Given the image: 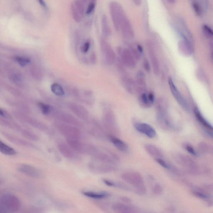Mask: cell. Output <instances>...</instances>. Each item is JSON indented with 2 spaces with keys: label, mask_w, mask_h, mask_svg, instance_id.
I'll list each match as a JSON object with an SVG mask.
<instances>
[{
  "label": "cell",
  "mask_w": 213,
  "mask_h": 213,
  "mask_svg": "<svg viewBox=\"0 0 213 213\" xmlns=\"http://www.w3.org/2000/svg\"><path fill=\"white\" fill-rule=\"evenodd\" d=\"M0 206L7 212H16L20 207L19 199L16 196L11 194L4 195L0 199Z\"/></svg>",
  "instance_id": "5b68a950"
},
{
  "label": "cell",
  "mask_w": 213,
  "mask_h": 213,
  "mask_svg": "<svg viewBox=\"0 0 213 213\" xmlns=\"http://www.w3.org/2000/svg\"><path fill=\"white\" fill-rule=\"evenodd\" d=\"M122 178L127 183L134 186L138 193L143 194L146 192L143 178L139 173L136 172H127L123 173Z\"/></svg>",
  "instance_id": "3957f363"
},
{
  "label": "cell",
  "mask_w": 213,
  "mask_h": 213,
  "mask_svg": "<svg viewBox=\"0 0 213 213\" xmlns=\"http://www.w3.org/2000/svg\"><path fill=\"white\" fill-rule=\"evenodd\" d=\"M145 149L151 156L155 159H162L163 155L161 150L158 147L150 144H147L144 146Z\"/></svg>",
  "instance_id": "f546056e"
},
{
  "label": "cell",
  "mask_w": 213,
  "mask_h": 213,
  "mask_svg": "<svg viewBox=\"0 0 213 213\" xmlns=\"http://www.w3.org/2000/svg\"><path fill=\"white\" fill-rule=\"evenodd\" d=\"M194 115L196 118H197L200 124L202 126H203L206 129H207L208 131L212 132V126L204 117L203 115L198 108L197 107L194 108Z\"/></svg>",
  "instance_id": "f1b7e54d"
},
{
  "label": "cell",
  "mask_w": 213,
  "mask_h": 213,
  "mask_svg": "<svg viewBox=\"0 0 213 213\" xmlns=\"http://www.w3.org/2000/svg\"><path fill=\"white\" fill-rule=\"evenodd\" d=\"M168 1V2H169V3H174L175 2V1H173V0H172V1Z\"/></svg>",
  "instance_id": "6f0895ef"
},
{
  "label": "cell",
  "mask_w": 213,
  "mask_h": 213,
  "mask_svg": "<svg viewBox=\"0 0 213 213\" xmlns=\"http://www.w3.org/2000/svg\"><path fill=\"white\" fill-rule=\"evenodd\" d=\"M191 6L196 14L201 16L207 10L208 3L206 1H192Z\"/></svg>",
  "instance_id": "44dd1931"
},
{
  "label": "cell",
  "mask_w": 213,
  "mask_h": 213,
  "mask_svg": "<svg viewBox=\"0 0 213 213\" xmlns=\"http://www.w3.org/2000/svg\"><path fill=\"white\" fill-rule=\"evenodd\" d=\"M0 124L8 128H11V129H16L18 131L21 130V128L17 124L13 123L9 120H6V119L0 118Z\"/></svg>",
  "instance_id": "d590c367"
},
{
  "label": "cell",
  "mask_w": 213,
  "mask_h": 213,
  "mask_svg": "<svg viewBox=\"0 0 213 213\" xmlns=\"http://www.w3.org/2000/svg\"><path fill=\"white\" fill-rule=\"evenodd\" d=\"M22 134L25 138L28 139L31 141H38L39 138L36 134L32 132L26 130H23L22 132Z\"/></svg>",
  "instance_id": "f35d334b"
},
{
  "label": "cell",
  "mask_w": 213,
  "mask_h": 213,
  "mask_svg": "<svg viewBox=\"0 0 213 213\" xmlns=\"http://www.w3.org/2000/svg\"><path fill=\"white\" fill-rule=\"evenodd\" d=\"M168 84L172 95L174 96L177 102L184 111L188 112L189 111L190 107L188 102L178 90L172 79L170 77L168 79Z\"/></svg>",
  "instance_id": "30bf717a"
},
{
  "label": "cell",
  "mask_w": 213,
  "mask_h": 213,
  "mask_svg": "<svg viewBox=\"0 0 213 213\" xmlns=\"http://www.w3.org/2000/svg\"><path fill=\"white\" fill-rule=\"evenodd\" d=\"M57 148L62 155L67 159L75 160L78 158L76 153L74 152L67 143L60 142L57 145Z\"/></svg>",
  "instance_id": "ac0fdd59"
},
{
  "label": "cell",
  "mask_w": 213,
  "mask_h": 213,
  "mask_svg": "<svg viewBox=\"0 0 213 213\" xmlns=\"http://www.w3.org/2000/svg\"><path fill=\"white\" fill-rule=\"evenodd\" d=\"M82 194L86 197L89 198L101 199L107 197L109 196V194L106 192H94L90 191H84L82 192Z\"/></svg>",
  "instance_id": "1f68e13d"
},
{
  "label": "cell",
  "mask_w": 213,
  "mask_h": 213,
  "mask_svg": "<svg viewBox=\"0 0 213 213\" xmlns=\"http://www.w3.org/2000/svg\"><path fill=\"white\" fill-rule=\"evenodd\" d=\"M148 96V98L150 102L152 105L153 104L155 101V96L153 93L152 92H149L148 94H147Z\"/></svg>",
  "instance_id": "c3c4849f"
},
{
  "label": "cell",
  "mask_w": 213,
  "mask_h": 213,
  "mask_svg": "<svg viewBox=\"0 0 213 213\" xmlns=\"http://www.w3.org/2000/svg\"><path fill=\"white\" fill-rule=\"evenodd\" d=\"M0 213H8L1 206H0Z\"/></svg>",
  "instance_id": "9f6ffc18"
},
{
  "label": "cell",
  "mask_w": 213,
  "mask_h": 213,
  "mask_svg": "<svg viewBox=\"0 0 213 213\" xmlns=\"http://www.w3.org/2000/svg\"><path fill=\"white\" fill-rule=\"evenodd\" d=\"M15 60L21 67H24L30 62V60L26 57H16Z\"/></svg>",
  "instance_id": "60d3db41"
},
{
  "label": "cell",
  "mask_w": 213,
  "mask_h": 213,
  "mask_svg": "<svg viewBox=\"0 0 213 213\" xmlns=\"http://www.w3.org/2000/svg\"><path fill=\"white\" fill-rule=\"evenodd\" d=\"M49 116L56 119L57 122L75 126L77 127H81V123L71 114L66 112L62 111L52 106Z\"/></svg>",
  "instance_id": "6da1fadb"
},
{
  "label": "cell",
  "mask_w": 213,
  "mask_h": 213,
  "mask_svg": "<svg viewBox=\"0 0 213 213\" xmlns=\"http://www.w3.org/2000/svg\"><path fill=\"white\" fill-rule=\"evenodd\" d=\"M19 170L20 172L30 178H39L41 174L39 171L36 168L28 165H22L19 167Z\"/></svg>",
  "instance_id": "7402d4cb"
},
{
  "label": "cell",
  "mask_w": 213,
  "mask_h": 213,
  "mask_svg": "<svg viewBox=\"0 0 213 213\" xmlns=\"http://www.w3.org/2000/svg\"><path fill=\"white\" fill-rule=\"evenodd\" d=\"M68 106L69 110L75 116L85 123L91 118L89 112L84 106L74 103H69Z\"/></svg>",
  "instance_id": "7c38bea8"
},
{
  "label": "cell",
  "mask_w": 213,
  "mask_h": 213,
  "mask_svg": "<svg viewBox=\"0 0 213 213\" xmlns=\"http://www.w3.org/2000/svg\"><path fill=\"white\" fill-rule=\"evenodd\" d=\"M185 149L189 153L194 156H198V154L193 147L189 145H187L185 146Z\"/></svg>",
  "instance_id": "ee69618b"
},
{
  "label": "cell",
  "mask_w": 213,
  "mask_h": 213,
  "mask_svg": "<svg viewBox=\"0 0 213 213\" xmlns=\"http://www.w3.org/2000/svg\"><path fill=\"white\" fill-rule=\"evenodd\" d=\"M89 169L94 172L99 174H106L116 170L115 165L94 160L89 163Z\"/></svg>",
  "instance_id": "8fae6325"
},
{
  "label": "cell",
  "mask_w": 213,
  "mask_h": 213,
  "mask_svg": "<svg viewBox=\"0 0 213 213\" xmlns=\"http://www.w3.org/2000/svg\"><path fill=\"white\" fill-rule=\"evenodd\" d=\"M136 83L137 92L141 94L145 93L146 89V84L145 75L143 73L139 71L137 73Z\"/></svg>",
  "instance_id": "4dcf8cb0"
},
{
  "label": "cell",
  "mask_w": 213,
  "mask_h": 213,
  "mask_svg": "<svg viewBox=\"0 0 213 213\" xmlns=\"http://www.w3.org/2000/svg\"><path fill=\"white\" fill-rule=\"evenodd\" d=\"M119 51L122 62L124 65L131 68L135 67L136 60L129 49L120 48Z\"/></svg>",
  "instance_id": "4fadbf2b"
},
{
  "label": "cell",
  "mask_w": 213,
  "mask_h": 213,
  "mask_svg": "<svg viewBox=\"0 0 213 213\" xmlns=\"http://www.w3.org/2000/svg\"><path fill=\"white\" fill-rule=\"evenodd\" d=\"M66 141L67 144L76 153L91 156L96 147L93 145L83 142L81 139H66Z\"/></svg>",
  "instance_id": "7a4b0ae2"
},
{
  "label": "cell",
  "mask_w": 213,
  "mask_h": 213,
  "mask_svg": "<svg viewBox=\"0 0 213 213\" xmlns=\"http://www.w3.org/2000/svg\"><path fill=\"white\" fill-rule=\"evenodd\" d=\"M178 46L179 51L185 56H190L193 53L194 47L192 42L182 40L178 43Z\"/></svg>",
  "instance_id": "603a6c76"
},
{
  "label": "cell",
  "mask_w": 213,
  "mask_h": 213,
  "mask_svg": "<svg viewBox=\"0 0 213 213\" xmlns=\"http://www.w3.org/2000/svg\"><path fill=\"white\" fill-rule=\"evenodd\" d=\"M121 30L123 35L127 39H132L134 36V32L130 21L126 16L123 19L120 30Z\"/></svg>",
  "instance_id": "d6986e66"
},
{
  "label": "cell",
  "mask_w": 213,
  "mask_h": 213,
  "mask_svg": "<svg viewBox=\"0 0 213 213\" xmlns=\"http://www.w3.org/2000/svg\"><path fill=\"white\" fill-rule=\"evenodd\" d=\"M136 47L139 52L141 54H142V52H143V48H142V46L139 45H138Z\"/></svg>",
  "instance_id": "f5cc1de1"
},
{
  "label": "cell",
  "mask_w": 213,
  "mask_h": 213,
  "mask_svg": "<svg viewBox=\"0 0 213 213\" xmlns=\"http://www.w3.org/2000/svg\"><path fill=\"white\" fill-rule=\"evenodd\" d=\"M39 2L40 4L43 7H44L45 8H47V6H46V4L44 1H39Z\"/></svg>",
  "instance_id": "db71d44e"
},
{
  "label": "cell",
  "mask_w": 213,
  "mask_h": 213,
  "mask_svg": "<svg viewBox=\"0 0 213 213\" xmlns=\"http://www.w3.org/2000/svg\"><path fill=\"white\" fill-rule=\"evenodd\" d=\"M0 116L2 117L3 118L8 120H11L12 119V117L9 113L1 108H0Z\"/></svg>",
  "instance_id": "b9f144b4"
},
{
  "label": "cell",
  "mask_w": 213,
  "mask_h": 213,
  "mask_svg": "<svg viewBox=\"0 0 213 213\" xmlns=\"http://www.w3.org/2000/svg\"><path fill=\"white\" fill-rule=\"evenodd\" d=\"M2 134L9 141L18 145L24 146V147H29V148H34L35 147L30 142L18 138V137H15V136L11 135L4 132H2Z\"/></svg>",
  "instance_id": "484cf974"
},
{
  "label": "cell",
  "mask_w": 213,
  "mask_h": 213,
  "mask_svg": "<svg viewBox=\"0 0 213 213\" xmlns=\"http://www.w3.org/2000/svg\"><path fill=\"white\" fill-rule=\"evenodd\" d=\"M0 152L7 155H14L16 152L12 147L0 140Z\"/></svg>",
  "instance_id": "d6a6232c"
},
{
  "label": "cell",
  "mask_w": 213,
  "mask_h": 213,
  "mask_svg": "<svg viewBox=\"0 0 213 213\" xmlns=\"http://www.w3.org/2000/svg\"><path fill=\"white\" fill-rule=\"evenodd\" d=\"M112 209L115 213H139L134 207L122 203L114 204Z\"/></svg>",
  "instance_id": "d4e9b609"
},
{
  "label": "cell",
  "mask_w": 213,
  "mask_h": 213,
  "mask_svg": "<svg viewBox=\"0 0 213 213\" xmlns=\"http://www.w3.org/2000/svg\"><path fill=\"white\" fill-rule=\"evenodd\" d=\"M144 67L146 71L149 72L150 70V63L147 59L145 60L144 62Z\"/></svg>",
  "instance_id": "681fc988"
},
{
  "label": "cell",
  "mask_w": 213,
  "mask_h": 213,
  "mask_svg": "<svg viewBox=\"0 0 213 213\" xmlns=\"http://www.w3.org/2000/svg\"><path fill=\"white\" fill-rule=\"evenodd\" d=\"M19 120L28 123L32 126L39 129L41 131L44 132L46 134L50 135L53 134V130L45 123L33 118L29 117L24 113L20 114L19 116Z\"/></svg>",
  "instance_id": "9c48e42d"
},
{
  "label": "cell",
  "mask_w": 213,
  "mask_h": 213,
  "mask_svg": "<svg viewBox=\"0 0 213 213\" xmlns=\"http://www.w3.org/2000/svg\"><path fill=\"white\" fill-rule=\"evenodd\" d=\"M90 59L91 62L93 63H96V61H97V57H96V54L95 52L91 53L90 57Z\"/></svg>",
  "instance_id": "816d5d0a"
},
{
  "label": "cell",
  "mask_w": 213,
  "mask_h": 213,
  "mask_svg": "<svg viewBox=\"0 0 213 213\" xmlns=\"http://www.w3.org/2000/svg\"><path fill=\"white\" fill-rule=\"evenodd\" d=\"M101 46L106 62L110 65L113 64L115 61V54L112 47L103 39L101 40Z\"/></svg>",
  "instance_id": "5bb4252c"
},
{
  "label": "cell",
  "mask_w": 213,
  "mask_h": 213,
  "mask_svg": "<svg viewBox=\"0 0 213 213\" xmlns=\"http://www.w3.org/2000/svg\"><path fill=\"white\" fill-rule=\"evenodd\" d=\"M38 106L43 115L49 116L52 106L42 102H39L38 103Z\"/></svg>",
  "instance_id": "74e56055"
},
{
  "label": "cell",
  "mask_w": 213,
  "mask_h": 213,
  "mask_svg": "<svg viewBox=\"0 0 213 213\" xmlns=\"http://www.w3.org/2000/svg\"><path fill=\"white\" fill-rule=\"evenodd\" d=\"M54 125L66 139H81V132L78 127L58 122L55 123Z\"/></svg>",
  "instance_id": "277c9868"
},
{
  "label": "cell",
  "mask_w": 213,
  "mask_h": 213,
  "mask_svg": "<svg viewBox=\"0 0 213 213\" xmlns=\"http://www.w3.org/2000/svg\"><path fill=\"white\" fill-rule=\"evenodd\" d=\"M147 46L149 56L150 59L151 65H152L154 74L155 75H158L160 71V63H159L157 56H156L154 46L150 42H147Z\"/></svg>",
  "instance_id": "9a60e30c"
},
{
  "label": "cell",
  "mask_w": 213,
  "mask_h": 213,
  "mask_svg": "<svg viewBox=\"0 0 213 213\" xmlns=\"http://www.w3.org/2000/svg\"><path fill=\"white\" fill-rule=\"evenodd\" d=\"M161 192H162V188H161V186L159 185H156L154 188V192H155V194H160Z\"/></svg>",
  "instance_id": "f907efd6"
},
{
  "label": "cell",
  "mask_w": 213,
  "mask_h": 213,
  "mask_svg": "<svg viewBox=\"0 0 213 213\" xmlns=\"http://www.w3.org/2000/svg\"><path fill=\"white\" fill-rule=\"evenodd\" d=\"M96 1H91L90 3L88 8L87 9L86 12L87 15L90 14L93 11L95 7H96Z\"/></svg>",
  "instance_id": "7bdbcfd3"
},
{
  "label": "cell",
  "mask_w": 213,
  "mask_h": 213,
  "mask_svg": "<svg viewBox=\"0 0 213 213\" xmlns=\"http://www.w3.org/2000/svg\"><path fill=\"white\" fill-rule=\"evenodd\" d=\"M202 30L204 34L207 38H212L213 36V32L212 29L211 27L206 24L203 25L202 27Z\"/></svg>",
  "instance_id": "ab89813d"
},
{
  "label": "cell",
  "mask_w": 213,
  "mask_h": 213,
  "mask_svg": "<svg viewBox=\"0 0 213 213\" xmlns=\"http://www.w3.org/2000/svg\"><path fill=\"white\" fill-rule=\"evenodd\" d=\"M110 9L114 26L117 30H119L120 24L126 15L121 5L117 2H112L110 4Z\"/></svg>",
  "instance_id": "52a82bcc"
},
{
  "label": "cell",
  "mask_w": 213,
  "mask_h": 213,
  "mask_svg": "<svg viewBox=\"0 0 213 213\" xmlns=\"http://www.w3.org/2000/svg\"><path fill=\"white\" fill-rule=\"evenodd\" d=\"M177 160L181 165L188 169L189 170H195L197 168L195 163L188 156L183 155H179L177 157Z\"/></svg>",
  "instance_id": "83f0119b"
},
{
  "label": "cell",
  "mask_w": 213,
  "mask_h": 213,
  "mask_svg": "<svg viewBox=\"0 0 213 213\" xmlns=\"http://www.w3.org/2000/svg\"><path fill=\"white\" fill-rule=\"evenodd\" d=\"M103 122L104 128L110 132V134L114 135L118 132L115 114L110 109H106L104 112Z\"/></svg>",
  "instance_id": "ba28073f"
},
{
  "label": "cell",
  "mask_w": 213,
  "mask_h": 213,
  "mask_svg": "<svg viewBox=\"0 0 213 213\" xmlns=\"http://www.w3.org/2000/svg\"><path fill=\"white\" fill-rule=\"evenodd\" d=\"M51 89L52 93L56 96L62 97L65 96V92L63 88L60 84L57 83H53L51 85Z\"/></svg>",
  "instance_id": "836d02e7"
},
{
  "label": "cell",
  "mask_w": 213,
  "mask_h": 213,
  "mask_svg": "<svg viewBox=\"0 0 213 213\" xmlns=\"http://www.w3.org/2000/svg\"><path fill=\"white\" fill-rule=\"evenodd\" d=\"M155 160H156V161L158 163L160 164L162 167L165 168V169H169L170 167H169V165L167 164L166 161H164L162 159H155Z\"/></svg>",
  "instance_id": "bcb514c9"
},
{
  "label": "cell",
  "mask_w": 213,
  "mask_h": 213,
  "mask_svg": "<svg viewBox=\"0 0 213 213\" xmlns=\"http://www.w3.org/2000/svg\"><path fill=\"white\" fill-rule=\"evenodd\" d=\"M71 11L73 18L77 23L80 22L84 13V5L81 1H74L71 4Z\"/></svg>",
  "instance_id": "e0dca14e"
},
{
  "label": "cell",
  "mask_w": 213,
  "mask_h": 213,
  "mask_svg": "<svg viewBox=\"0 0 213 213\" xmlns=\"http://www.w3.org/2000/svg\"><path fill=\"white\" fill-rule=\"evenodd\" d=\"M122 83L126 90L129 93L134 94L137 92L136 83L134 79L128 76L122 78Z\"/></svg>",
  "instance_id": "4316f807"
},
{
  "label": "cell",
  "mask_w": 213,
  "mask_h": 213,
  "mask_svg": "<svg viewBox=\"0 0 213 213\" xmlns=\"http://www.w3.org/2000/svg\"><path fill=\"white\" fill-rule=\"evenodd\" d=\"M133 2L136 5H140L142 3V1H140V0H135V1H133Z\"/></svg>",
  "instance_id": "11a10c76"
},
{
  "label": "cell",
  "mask_w": 213,
  "mask_h": 213,
  "mask_svg": "<svg viewBox=\"0 0 213 213\" xmlns=\"http://www.w3.org/2000/svg\"><path fill=\"white\" fill-rule=\"evenodd\" d=\"M90 41H87L82 47L81 50L83 53H86L89 51L90 47Z\"/></svg>",
  "instance_id": "f6af8a7d"
},
{
  "label": "cell",
  "mask_w": 213,
  "mask_h": 213,
  "mask_svg": "<svg viewBox=\"0 0 213 213\" xmlns=\"http://www.w3.org/2000/svg\"><path fill=\"white\" fill-rule=\"evenodd\" d=\"M91 156L96 161L115 165L119 161V157L107 150L100 149L96 147Z\"/></svg>",
  "instance_id": "8992f818"
},
{
  "label": "cell",
  "mask_w": 213,
  "mask_h": 213,
  "mask_svg": "<svg viewBox=\"0 0 213 213\" xmlns=\"http://www.w3.org/2000/svg\"><path fill=\"white\" fill-rule=\"evenodd\" d=\"M139 105L143 107L149 108L152 106L148 99L147 94L145 92L140 95L139 97Z\"/></svg>",
  "instance_id": "e575fe53"
},
{
  "label": "cell",
  "mask_w": 213,
  "mask_h": 213,
  "mask_svg": "<svg viewBox=\"0 0 213 213\" xmlns=\"http://www.w3.org/2000/svg\"><path fill=\"white\" fill-rule=\"evenodd\" d=\"M75 96L78 100L86 104L92 106L94 104V96L90 91H84L82 92L77 91H75Z\"/></svg>",
  "instance_id": "ffe728a7"
},
{
  "label": "cell",
  "mask_w": 213,
  "mask_h": 213,
  "mask_svg": "<svg viewBox=\"0 0 213 213\" xmlns=\"http://www.w3.org/2000/svg\"><path fill=\"white\" fill-rule=\"evenodd\" d=\"M134 127L137 131L145 134L150 138H154L156 136V130L150 124L145 123H136L134 124Z\"/></svg>",
  "instance_id": "2e32d148"
},
{
  "label": "cell",
  "mask_w": 213,
  "mask_h": 213,
  "mask_svg": "<svg viewBox=\"0 0 213 213\" xmlns=\"http://www.w3.org/2000/svg\"><path fill=\"white\" fill-rule=\"evenodd\" d=\"M107 138L118 150L123 152H126L129 150L128 145L124 141L115 135L108 134Z\"/></svg>",
  "instance_id": "cb8c5ba5"
},
{
  "label": "cell",
  "mask_w": 213,
  "mask_h": 213,
  "mask_svg": "<svg viewBox=\"0 0 213 213\" xmlns=\"http://www.w3.org/2000/svg\"><path fill=\"white\" fill-rule=\"evenodd\" d=\"M199 149L202 153L206 152L208 150V147L206 144L202 143L199 145Z\"/></svg>",
  "instance_id": "7dc6e473"
},
{
  "label": "cell",
  "mask_w": 213,
  "mask_h": 213,
  "mask_svg": "<svg viewBox=\"0 0 213 213\" xmlns=\"http://www.w3.org/2000/svg\"><path fill=\"white\" fill-rule=\"evenodd\" d=\"M102 30L105 35L109 36L111 33V30L109 26L107 17L106 15L102 16Z\"/></svg>",
  "instance_id": "8d00e7d4"
}]
</instances>
